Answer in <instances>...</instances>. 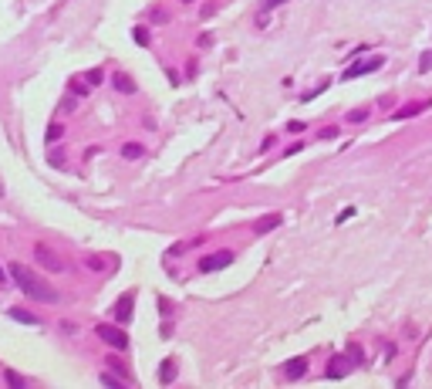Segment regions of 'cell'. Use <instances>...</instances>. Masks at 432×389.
I'll return each instance as SVG.
<instances>
[{
	"label": "cell",
	"instance_id": "cell-1",
	"mask_svg": "<svg viewBox=\"0 0 432 389\" xmlns=\"http://www.w3.org/2000/svg\"><path fill=\"white\" fill-rule=\"evenodd\" d=\"M10 278H14V284H17L27 298H34V301H41V305H57V301H61V294H57L48 281H41L38 274L31 271L27 264H20V261L10 264Z\"/></svg>",
	"mask_w": 432,
	"mask_h": 389
},
{
	"label": "cell",
	"instance_id": "cell-7",
	"mask_svg": "<svg viewBox=\"0 0 432 389\" xmlns=\"http://www.w3.org/2000/svg\"><path fill=\"white\" fill-rule=\"evenodd\" d=\"M304 372H307V359H304V355H297V359H290V362L284 366V376H287V379H301Z\"/></svg>",
	"mask_w": 432,
	"mask_h": 389
},
{
	"label": "cell",
	"instance_id": "cell-19",
	"mask_svg": "<svg viewBox=\"0 0 432 389\" xmlns=\"http://www.w3.org/2000/svg\"><path fill=\"white\" fill-rule=\"evenodd\" d=\"M135 44H142V48L149 44V31L145 27H135Z\"/></svg>",
	"mask_w": 432,
	"mask_h": 389
},
{
	"label": "cell",
	"instance_id": "cell-10",
	"mask_svg": "<svg viewBox=\"0 0 432 389\" xmlns=\"http://www.w3.org/2000/svg\"><path fill=\"white\" fill-rule=\"evenodd\" d=\"M14 322H20V325H41V318L34 315V311H27V308H10L7 311Z\"/></svg>",
	"mask_w": 432,
	"mask_h": 389
},
{
	"label": "cell",
	"instance_id": "cell-17",
	"mask_svg": "<svg viewBox=\"0 0 432 389\" xmlns=\"http://www.w3.org/2000/svg\"><path fill=\"white\" fill-rule=\"evenodd\" d=\"M348 359H351L355 366H361V362H365V352L358 349V345H348Z\"/></svg>",
	"mask_w": 432,
	"mask_h": 389
},
{
	"label": "cell",
	"instance_id": "cell-5",
	"mask_svg": "<svg viewBox=\"0 0 432 389\" xmlns=\"http://www.w3.org/2000/svg\"><path fill=\"white\" fill-rule=\"evenodd\" d=\"M230 261H233V254H230V251H216L213 257H203V261H199V271H203V274L220 271V268H226Z\"/></svg>",
	"mask_w": 432,
	"mask_h": 389
},
{
	"label": "cell",
	"instance_id": "cell-27",
	"mask_svg": "<svg viewBox=\"0 0 432 389\" xmlns=\"http://www.w3.org/2000/svg\"><path fill=\"white\" fill-rule=\"evenodd\" d=\"M183 3H192V0H183Z\"/></svg>",
	"mask_w": 432,
	"mask_h": 389
},
{
	"label": "cell",
	"instance_id": "cell-11",
	"mask_svg": "<svg viewBox=\"0 0 432 389\" xmlns=\"http://www.w3.org/2000/svg\"><path fill=\"white\" fill-rule=\"evenodd\" d=\"M422 109H426V102H409V105H402L392 118H412V115H419Z\"/></svg>",
	"mask_w": 432,
	"mask_h": 389
},
{
	"label": "cell",
	"instance_id": "cell-8",
	"mask_svg": "<svg viewBox=\"0 0 432 389\" xmlns=\"http://www.w3.org/2000/svg\"><path fill=\"white\" fill-rule=\"evenodd\" d=\"M284 223V217L281 214H270V217H260L257 223H253V233H270L274 227H281Z\"/></svg>",
	"mask_w": 432,
	"mask_h": 389
},
{
	"label": "cell",
	"instance_id": "cell-23",
	"mask_svg": "<svg viewBox=\"0 0 432 389\" xmlns=\"http://www.w3.org/2000/svg\"><path fill=\"white\" fill-rule=\"evenodd\" d=\"M196 44H199V48H209V44H213V34H199Z\"/></svg>",
	"mask_w": 432,
	"mask_h": 389
},
{
	"label": "cell",
	"instance_id": "cell-22",
	"mask_svg": "<svg viewBox=\"0 0 432 389\" xmlns=\"http://www.w3.org/2000/svg\"><path fill=\"white\" fill-rule=\"evenodd\" d=\"M348 118H351V122H365V118H368V109H355Z\"/></svg>",
	"mask_w": 432,
	"mask_h": 389
},
{
	"label": "cell",
	"instance_id": "cell-14",
	"mask_svg": "<svg viewBox=\"0 0 432 389\" xmlns=\"http://www.w3.org/2000/svg\"><path fill=\"white\" fill-rule=\"evenodd\" d=\"M101 383H105V386L122 389V383H129V376H112V372H101Z\"/></svg>",
	"mask_w": 432,
	"mask_h": 389
},
{
	"label": "cell",
	"instance_id": "cell-16",
	"mask_svg": "<svg viewBox=\"0 0 432 389\" xmlns=\"http://www.w3.org/2000/svg\"><path fill=\"white\" fill-rule=\"evenodd\" d=\"M3 379H7V386H14V389L24 386V376H17L14 369H7V372H3Z\"/></svg>",
	"mask_w": 432,
	"mask_h": 389
},
{
	"label": "cell",
	"instance_id": "cell-25",
	"mask_svg": "<svg viewBox=\"0 0 432 389\" xmlns=\"http://www.w3.org/2000/svg\"><path fill=\"white\" fill-rule=\"evenodd\" d=\"M281 3H287V0H263V10H274V7H281Z\"/></svg>",
	"mask_w": 432,
	"mask_h": 389
},
{
	"label": "cell",
	"instance_id": "cell-2",
	"mask_svg": "<svg viewBox=\"0 0 432 389\" xmlns=\"http://www.w3.org/2000/svg\"><path fill=\"white\" fill-rule=\"evenodd\" d=\"M95 335H98L101 342H108L112 349H125V345H129V335L118 329V325H95Z\"/></svg>",
	"mask_w": 432,
	"mask_h": 389
},
{
	"label": "cell",
	"instance_id": "cell-9",
	"mask_svg": "<svg viewBox=\"0 0 432 389\" xmlns=\"http://www.w3.org/2000/svg\"><path fill=\"white\" fill-rule=\"evenodd\" d=\"M112 85L122 92V95H135L139 88H135V81H132V75H125V71H118V75L112 78Z\"/></svg>",
	"mask_w": 432,
	"mask_h": 389
},
{
	"label": "cell",
	"instance_id": "cell-18",
	"mask_svg": "<svg viewBox=\"0 0 432 389\" xmlns=\"http://www.w3.org/2000/svg\"><path fill=\"white\" fill-rule=\"evenodd\" d=\"M419 71H432V51H422V55H419Z\"/></svg>",
	"mask_w": 432,
	"mask_h": 389
},
{
	"label": "cell",
	"instance_id": "cell-13",
	"mask_svg": "<svg viewBox=\"0 0 432 389\" xmlns=\"http://www.w3.org/2000/svg\"><path fill=\"white\" fill-rule=\"evenodd\" d=\"M122 156H125V159H142V156H145V146H142V142H125V146H122Z\"/></svg>",
	"mask_w": 432,
	"mask_h": 389
},
{
	"label": "cell",
	"instance_id": "cell-15",
	"mask_svg": "<svg viewBox=\"0 0 432 389\" xmlns=\"http://www.w3.org/2000/svg\"><path fill=\"white\" fill-rule=\"evenodd\" d=\"M61 136H64V125H61V122H51V125H48V142H57Z\"/></svg>",
	"mask_w": 432,
	"mask_h": 389
},
{
	"label": "cell",
	"instance_id": "cell-24",
	"mask_svg": "<svg viewBox=\"0 0 432 389\" xmlns=\"http://www.w3.org/2000/svg\"><path fill=\"white\" fill-rule=\"evenodd\" d=\"M85 78H88V81H92V85H98V81H101V78H105V75H101V71H98V68H95V71H88V75H85Z\"/></svg>",
	"mask_w": 432,
	"mask_h": 389
},
{
	"label": "cell",
	"instance_id": "cell-21",
	"mask_svg": "<svg viewBox=\"0 0 432 389\" xmlns=\"http://www.w3.org/2000/svg\"><path fill=\"white\" fill-rule=\"evenodd\" d=\"M71 92H75V95H88V92H85V81H81V78H71Z\"/></svg>",
	"mask_w": 432,
	"mask_h": 389
},
{
	"label": "cell",
	"instance_id": "cell-12",
	"mask_svg": "<svg viewBox=\"0 0 432 389\" xmlns=\"http://www.w3.org/2000/svg\"><path fill=\"white\" fill-rule=\"evenodd\" d=\"M176 379V359H162L159 366V383H172Z\"/></svg>",
	"mask_w": 432,
	"mask_h": 389
},
{
	"label": "cell",
	"instance_id": "cell-20",
	"mask_svg": "<svg viewBox=\"0 0 432 389\" xmlns=\"http://www.w3.org/2000/svg\"><path fill=\"white\" fill-rule=\"evenodd\" d=\"M335 136H338V125H324L318 132V139H335Z\"/></svg>",
	"mask_w": 432,
	"mask_h": 389
},
{
	"label": "cell",
	"instance_id": "cell-6",
	"mask_svg": "<svg viewBox=\"0 0 432 389\" xmlns=\"http://www.w3.org/2000/svg\"><path fill=\"white\" fill-rule=\"evenodd\" d=\"M132 305H135V294H132V291H125L118 301H115L112 311H115V318H118L122 325H129V322H132Z\"/></svg>",
	"mask_w": 432,
	"mask_h": 389
},
{
	"label": "cell",
	"instance_id": "cell-4",
	"mask_svg": "<svg viewBox=\"0 0 432 389\" xmlns=\"http://www.w3.org/2000/svg\"><path fill=\"white\" fill-rule=\"evenodd\" d=\"M382 64H385V58H382V55H375V58H368V61H355V64H351V68H344V81H351V78H358V75H372V71H378V68H382Z\"/></svg>",
	"mask_w": 432,
	"mask_h": 389
},
{
	"label": "cell",
	"instance_id": "cell-3",
	"mask_svg": "<svg viewBox=\"0 0 432 389\" xmlns=\"http://www.w3.org/2000/svg\"><path fill=\"white\" fill-rule=\"evenodd\" d=\"M34 257H38V264L44 268V271H51V274H61V271H64V261H61L51 247H44V244H38V247H34Z\"/></svg>",
	"mask_w": 432,
	"mask_h": 389
},
{
	"label": "cell",
	"instance_id": "cell-26",
	"mask_svg": "<svg viewBox=\"0 0 432 389\" xmlns=\"http://www.w3.org/2000/svg\"><path fill=\"white\" fill-rule=\"evenodd\" d=\"M0 284H7V274H3V271H0Z\"/></svg>",
	"mask_w": 432,
	"mask_h": 389
}]
</instances>
